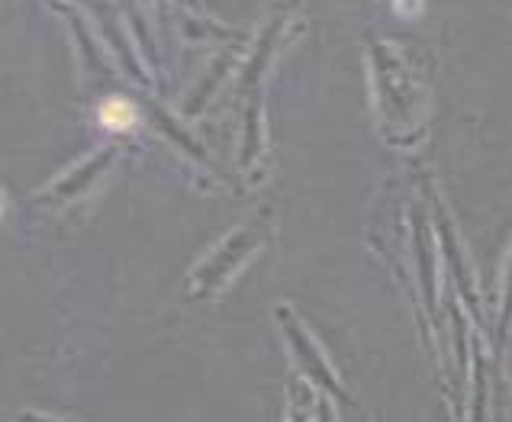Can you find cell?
I'll use <instances>...</instances> for the list:
<instances>
[{"instance_id": "6da1fadb", "label": "cell", "mask_w": 512, "mask_h": 422, "mask_svg": "<svg viewBox=\"0 0 512 422\" xmlns=\"http://www.w3.org/2000/svg\"><path fill=\"white\" fill-rule=\"evenodd\" d=\"M100 123H104L107 129H113V133L133 129L136 126V107L123 97H110V100H104V107H100Z\"/></svg>"}]
</instances>
